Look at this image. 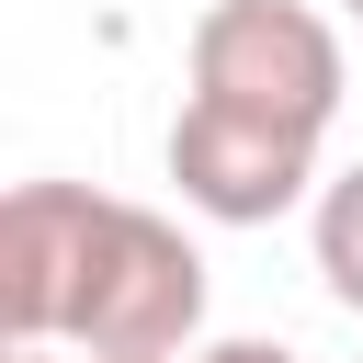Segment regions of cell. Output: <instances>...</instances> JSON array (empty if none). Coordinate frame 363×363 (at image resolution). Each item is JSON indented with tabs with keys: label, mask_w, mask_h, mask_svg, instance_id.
<instances>
[{
	"label": "cell",
	"mask_w": 363,
	"mask_h": 363,
	"mask_svg": "<svg viewBox=\"0 0 363 363\" xmlns=\"http://www.w3.org/2000/svg\"><path fill=\"white\" fill-rule=\"evenodd\" d=\"M11 363H79V352H11Z\"/></svg>",
	"instance_id": "5"
},
{
	"label": "cell",
	"mask_w": 363,
	"mask_h": 363,
	"mask_svg": "<svg viewBox=\"0 0 363 363\" xmlns=\"http://www.w3.org/2000/svg\"><path fill=\"white\" fill-rule=\"evenodd\" d=\"M0 340L79 363H182L204 340V250L125 193L11 182L0 204Z\"/></svg>",
	"instance_id": "1"
},
{
	"label": "cell",
	"mask_w": 363,
	"mask_h": 363,
	"mask_svg": "<svg viewBox=\"0 0 363 363\" xmlns=\"http://www.w3.org/2000/svg\"><path fill=\"white\" fill-rule=\"evenodd\" d=\"M340 113V34L306 0H216L193 23V102L170 113V182L216 227H272L318 193Z\"/></svg>",
	"instance_id": "2"
},
{
	"label": "cell",
	"mask_w": 363,
	"mask_h": 363,
	"mask_svg": "<svg viewBox=\"0 0 363 363\" xmlns=\"http://www.w3.org/2000/svg\"><path fill=\"white\" fill-rule=\"evenodd\" d=\"M182 363H295L284 340H204V352H182Z\"/></svg>",
	"instance_id": "4"
},
{
	"label": "cell",
	"mask_w": 363,
	"mask_h": 363,
	"mask_svg": "<svg viewBox=\"0 0 363 363\" xmlns=\"http://www.w3.org/2000/svg\"><path fill=\"white\" fill-rule=\"evenodd\" d=\"M352 23H363V0H352Z\"/></svg>",
	"instance_id": "6"
},
{
	"label": "cell",
	"mask_w": 363,
	"mask_h": 363,
	"mask_svg": "<svg viewBox=\"0 0 363 363\" xmlns=\"http://www.w3.org/2000/svg\"><path fill=\"white\" fill-rule=\"evenodd\" d=\"M318 284L363 318V159L340 182H318Z\"/></svg>",
	"instance_id": "3"
}]
</instances>
